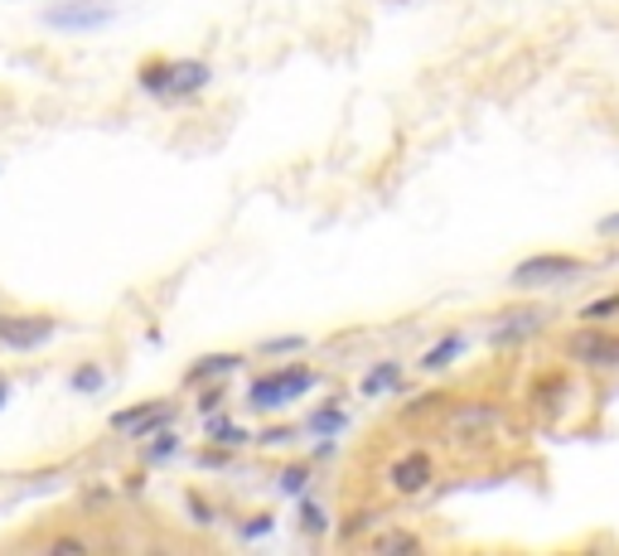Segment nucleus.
<instances>
[{"instance_id":"obj_1","label":"nucleus","mask_w":619,"mask_h":556,"mask_svg":"<svg viewBox=\"0 0 619 556\" xmlns=\"http://www.w3.org/2000/svg\"><path fill=\"white\" fill-rule=\"evenodd\" d=\"M590 262L586 257H572V252H532L508 271V286L513 290H552V286H566L576 276H586Z\"/></svg>"},{"instance_id":"obj_2","label":"nucleus","mask_w":619,"mask_h":556,"mask_svg":"<svg viewBox=\"0 0 619 556\" xmlns=\"http://www.w3.org/2000/svg\"><path fill=\"white\" fill-rule=\"evenodd\" d=\"M310 387H320V372H314L310 363H286V368L262 372V378L247 387V407L252 411H281L286 402L306 397Z\"/></svg>"},{"instance_id":"obj_3","label":"nucleus","mask_w":619,"mask_h":556,"mask_svg":"<svg viewBox=\"0 0 619 556\" xmlns=\"http://www.w3.org/2000/svg\"><path fill=\"white\" fill-rule=\"evenodd\" d=\"M499 431H504V407L484 402V397L455 402L451 416H445V435H451V445H460V451H479V445H489Z\"/></svg>"},{"instance_id":"obj_4","label":"nucleus","mask_w":619,"mask_h":556,"mask_svg":"<svg viewBox=\"0 0 619 556\" xmlns=\"http://www.w3.org/2000/svg\"><path fill=\"white\" fill-rule=\"evenodd\" d=\"M566 358L576 363V368H586V372H610L619 368V334L615 330H605V324H590V320H581L572 334H566Z\"/></svg>"},{"instance_id":"obj_5","label":"nucleus","mask_w":619,"mask_h":556,"mask_svg":"<svg viewBox=\"0 0 619 556\" xmlns=\"http://www.w3.org/2000/svg\"><path fill=\"white\" fill-rule=\"evenodd\" d=\"M435 483V455L431 451H402L387 465V489L397 493V499H421Z\"/></svg>"},{"instance_id":"obj_6","label":"nucleus","mask_w":619,"mask_h":556,"mask_svg":"<svg viewBox=\"0 0 619 556\" xmlns=\"http://www.w3.org/2000/svg\"><path fill=\"white\" fill-rule=\"evenodd\" d=\"M58 334L54 314H0V348L10 354H34Z\"/></svg>"},{"instance_id":"obj_7","label":"nucleus","mask_w":619,"mask_h":556,"mask_svg":"<svg viewBox=\"0 0 619 556\" xmlns=\"http://www.w3.org/2000/svg\"><path fill=\"white\" fill-rule=\"evenodd\" d=\"M117 15L112 0H68V5H48L44 24L48 30H102Z\"/></svg>"},{"instance_id":"obj_8","label":"nucleus","mask_w":619,"mask_h":556,"mask_svg":"<svg viewBox=\"0 0 619 556\" xmlns=\"http://www.w3.org/2000/svg\"><path fill=\"white\" fill-rule=\"evenodd\" d=\"M169 421H175V402L161 397V402H141V407H126L112 416V431L117 435H131V441H145V435L165 431Z\"/></svg>"},{"instance_id":"obj_9","label":"nucleus","mask_w":619,"mask_h":556,"mask_svg":"<svg viewBox=\"0 0 619 556\" xmlns=\"http://www.w3.org/2000/svg\"><path fill=\"white\" fill-rule=\"evenodd\" d=\"M213 82V68L203 58H169V82L161 102H194Z\"/></svg>"},{"instance_id":"obj_10","label":"nucleus","mask_w":619,"mask_h":556,"mask_svg":"<svg viewBox=\"0 0 619 556\" xmlns=\"http://www.w3.org/2000/svg\"><path fill=\"white\" fill-rule=\"evenodd\" d=\"M542 320H548V314H542L538 305L508 310V314H499V324L489 330V344H494V348H513V344H523V338H532V334L542 330Z\"/></svg>"},{"instance_id":"obj_11","label":"nucleus","mask_w":619,"mask_h":556,"mask_svg":"<svg viewBox=\"0 0 619 556\" xmlns=\"http://www.w3.org/2000/svg\"><path fill=\"white\" fill-rule=\"evenodd\" d=\"M465 348H469V338L460 334V330H451V334L435 338V344L427 348V354H421L417 368H421V372H445V368H455V363L465 358Z\"/></svg>"},{"instance_id":"obj_12","label":"nucleus","mask_w":619,"mask_h":556,"mask_svg":"<svg viewBox=\"0 0 619 556\" xmlns=\"http://www.w3.org/2000/svg\"><path fill=\"white\" fill-rule=\"evenodd\" d=\"M402 363L397 358H383V363H373L368 372H363V382H358V392L363 397H387V392H397V387H402Z\"/></svg>"},{"instance_id":"obj_13","label":"nucleus","mask_w":619,"mask_h":556,"mask_svg":"<svg viewBox=\"0 0 619 556\" xmlns=\"http://www.w3.org/2000/svg\"><path fill=\"white\" fill-rule=\"evenodd\" d=\"M237 363H242V354H203L194 368L185 372V382L189 387H203V382H223L228 372H237Z\"/></svg>"},{"instance_id":"obj_14","label":"nucleus","mask_w":619,"mask_h":556,"mask_svg":"<svg viewBox=\"0 0 619 556\" xmlns=\"http://www.w3.org/2000/svg\"><path fill=\"white\" fill-rule=\"evenodd\" d=\"M203 435H209L218 451H242V445L252 441L247 426H242V421H233V416H223V411H213L209 426H203Z\"/></svg>"},{"instance_id":"obj_15","label":"nucleus","mask_w":619,"mask_h":556,"mask_svg":"<svg viewBox=\"0 0 619 556\" xmlns=\"http://www.w3.org/2000/svg\"><path fill=\"white\" fill-rule=\"evenodd\" d=\"M306 431H310V435H330V441H334L339 431H349V407L339 402V397H334V402H324L320 411H310Z\"/></svg>"},{"instance_id":"obj_16","label":"nucleus","mask_w":619,"mask_h":556,"mask_svg":"<svg viewBox=\"0 0 619 556\" xmlns=\"http://www.w3.org/2000/svg\"><path fill=\"white\" fill-rule=\"evenodd\" d=\"M175 455H179V435L169 426L141 441V459H145V465H165V459H175Z\"/></svg>"},{"instance_id":"obj_17","label":"nucleus","mask_w":619,"mask_h":556,"mask_svg":"<svg viewBox=\"0 0 619 556\" xmlns=\"http://www.w3.org/2000/svg\"><path fill=\"white\" fill-rule=\"evenodd\" d=\"M300 532H306V537H324V532H330V513H324L310 493H300Z\"/></svg>"},{"instance_id":"obj_18","label":"nucleus","mask_w":619,"mask_h":556,"mask_svg":"<svg viewBox=\"0 0 619 556\" xmlns=\"http://www.w3.org/2000/svg\"><path fill=\"white\" fill-rule=\"evenodd\" d=\"M136 82H141V92L165 97V82H169V58H151V64H141Z\"/></svg>"},{"instance_id":"obj_19","label":"nucleus","mask_w":619,"mask_h":556,"mask_svg":"<svg viewBox=\"0 0 619 556\" xmlns=\"http://www.w3.org/2000/svg\"><path fill=\"white\" fill-rule=\"evenodd\" d=\"M562 397H566V378H562V372H548V378H538V382H532V402H538V407H556V402H562Z\"/></svg>"},{"instance_id":"obj_20","label":"nucleus","mask_w":619,"mask_h":556,"mask_svg":"<svg viewBox=\"0 0 619 556\" xmlns=\"http://www.w3.org/2000/svg\"><path fill=\"white\" fill-rule=\"evenodd\" d=\"M581 320H590V324H610V320H619V290H615V296L586 300V305H581Z\"/></svg>"},{"instance_id":"obj_21","label":"nucleus","mask_w":619,"mask_h":556,"mask_svg":"<svg viewBox=\"0 0 619 556\" xmlns=\"http://www.w3.org/2000/svg\"><path fill=\"white\" fill-rule=\"evenodd\" d=\"M373 552H421V537L417 532H383V537H373Z\"/></svg>"},{"instance_id":"obj_22","label":"nucleus","mask_w":619,"mask_h":556,"mask_svg":"<svg viewBox=\"0 0 619 556\" xmlns=\"http://www.w3.org/2000/svg\"><path fill=\"white\" fill-rule=\"evenodd\" d=\"M68 387H73V392H102V387H107V372L97 368V363H82V368L68 378Z\"/></svg>"},{"instance_id":"obj_23","label":"nucleus","mask_w":619,"mask_h":556,"mask_svg":"<svg viewBox=\"0 0 619 556\" xmlns=\"http://www.w3.org/2000/svg\"><path fill=\"white\" fill-rule=\"evenodd\" d=\"M281 493H286V499H300V493H310V465L281 469Z\"/></svg>"},{"instance_id":"obj_24","label":"nucleus","mask_w":619,"mask_h":556,"mask_svg":"<svg viewBox=\"0 0 619 556\" xmlns=\"http://www.w3.org/2000/svg\"><path fill=\"white\" fill-rule=\"evenodd\" d=\"M306 344H310L306 334H281V338H266L262 354H266V358H286V354H300Z\"/></svg>"},{"instance_id":"obj_25","label":"nucleus","mask_w":619,"mask_h":556,"mask_svg":"<svg viewBox=\"0 0 619 556\" xmlns=\"http://www.w3.org/2000/svg\"><path fill=\"white\" fill-rule=\"evenodd\" d=\"M373 523H378V513H373V508H358V513L349 518L344 527H339V537H344V542H358V532H363V527H373Z\"/></svg>"},{"instance_id":"obj_26","label":"nucleus","mask_w":619,"mask_h":556,"mask_svg":"<svg viewBox=\"0 0 619 556\" xmlns=\"http://www.w3.org/2000/svg\"><path fill=\"white\" fill-rule=\"evenodd\" d=\"M185 508H189V518H194V523H199V527H213V508H209V499H203V493H185Z\"/></svg>"},{"instance_id":"obj_27","label":"nucleus","mask_w":619,"mask_h":556,"mask_svg":"<svg viewBox=\"0 0 619 556\" xmlns=\"http://www.w3.org/2000/svg\"><path fill=\"white\" fill-rule=\"evenodd\" d=\"M223 402H228V387L223 382H203V397H199V411H203V416H213V411H223Z\"/></svg>"},{"instance_id":"obj_28","label":"nucleus","mask_w":619,"mask_h":556,"mask_svg":"<svg viewBox=\"0 0 619 556\" xmlns=\"http://www.w3.org/2000/svg\"><path fill=\"white\" fill-rule=\"evenodd\" d=\"M272 527H276V518H272V513H252V523H242L237 532H242V542H257V537H266Z\"/></svg>"},{"instance_id":"obj_29","label":"nucleus","mask_w":619,"mask_h":556,"mask_svg":"<svg viewBox=\"0 0 619 556\" xmlns=\"http://www.w3.org/2000/svg\"><path fill=\"white\" fill-rule=\"evenodd\" d=\"M48 552H58V556H73V552H88V542H82V537H54V542H48Z\"/></svg>"},{"instance_id":"obj_30","label":"nucleus","mask_w":619,"mask_h":556,"mask_svg":"<svg viewBox=\"0 0 619 556\" xmlns=\"http://www.w3.org/2000/svg\"><path fill=\"white\" fill-rule=\"evenodd\" d=\"M290 435H296V431H290V426H266V431L257 435V441H262V445H286Z\"/></svg>"},{"instance_id":"obj_31","label":"nucleus","mask_w":619,"mask_h":556,"mask_svg":"<svg viewBox=\"0 0 619 556\" xmlns=\"http://www.w3.org/2000/svg\"><path fill=\"white\" fill-rule=\"evenodd\" d=\"M596 233L600 237H619V213H605L600 223H596Z\"/></svg>"},{"instance_id":"obj_32","label":"nucleus","mask_w":619,"mask_h":556,"mask_svg":"<svg viewBox=\"0 0 619 556\" xmlns=\"http://www.w3.org/2000/svg\"><path fill=\"white\" fill-rule=\"evenodd\" d=\"M5 407H10V378L0 372V411H5Z\"/></svg>"}]
</instances>
